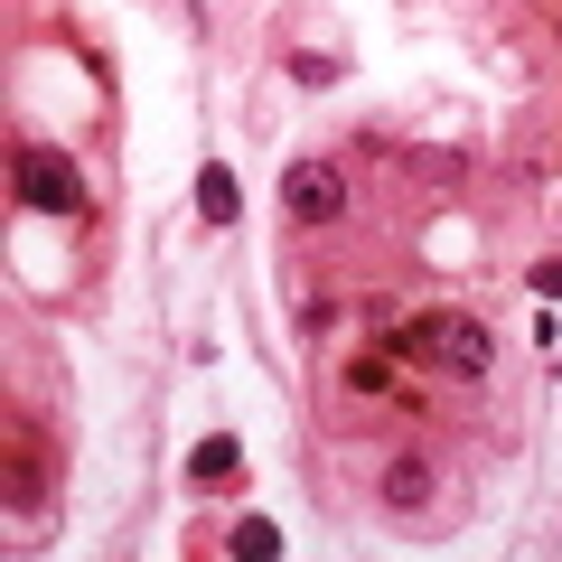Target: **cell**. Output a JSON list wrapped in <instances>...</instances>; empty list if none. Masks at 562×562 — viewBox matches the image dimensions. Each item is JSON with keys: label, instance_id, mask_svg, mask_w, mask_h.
Masks as SVG:
<instances>
[{"label": "cell", "instance_id": "cell-1", "mask_svg": "<svg viewBox=\"0 0 562 562\" xmlns=\"http://www.w3.org/2000/svg\"><path fill=\"white\" fill-rule=\"evenodd\" d=\"M403 357L450 366V375L479 384V375H487V328H469V319H413V328H403Z\"/></svg>", "mask_w": 562, "mask_h": 562}, {"label": "cell", "instance_id": "cell-2", "mask_svg": "<svg viewBox=\"0 0 562 562\" xmlns=\"http://www.w3.org/2000/svg\"><path fill=\"white\" fill-rule=\"evenodd\" d=\"M10 179H20V198H29V206H47V216H85V179L66 169V150H38V140H20Z\"/></svg>", "mask_w": 562, "mask_h": 562}, {"label": "cell", "instance_id": "cell-3", "mask_svg": "<svg viewBox=\"0 0 562 562\" xmlns=\"http://www.w3.org/2000/svg\"><path fill=\"white\" fill-rule=\"evenodd\" d=\"M281 216H291V225H338L347 216L338 160H291V169H281Z\"/></svg>", "mask_w": 562, "mask_h": 562}, {"label": "cell", "instance_id": "cell-4", "mask_svg": "<svg viewBox=\"0 0 562 562\" xmlns=\"http://www.w3.org/2000/svg\"><path fill=\"white\" fill-rule=\"evenodd\" d=\"M375 497L394 506V516H422V506H431V460H422V450H403V460H384Z\"/></svg>", "mask_w": 562, "mask_h": 562}, {"label": "cell", "instance_id": "cell-5", "mask_svg": "<svg viewBox=\"0 0 562 562\" xmlns=\"http://www.w3.org/2000/svg\"><path fill=\"white\" fill-rule=\"evenodd\" d=\"M198 216H206V225H235V216H244V188H235V169H225V160L198 169Z\"/></svg>", "mask_w": 562, "mask_h": 562}, {"label": "cell", "instance_id": "cell-6", "mask_svg": "<svg viewBox=\"0 0 562 562\" xmlns=\"http://www.w3.org/2000/svg\"><path fill=\"white\" fill-rule=\"evenodd\" d=\"M235 469H244V441H235V431H206V441L188 450V479H206V487H225Z\"/></svg>", "mask_w": 562, "mask_h": 562}, {"label": "cell", "instance_id": "cell-7", "mask_svg": "<svg viewBox=\"0 0 562 562\" xmlns=\"http://www.w3.org/2000/svg\"><path fill=\"white\" fill-rule=\"evenodd\" d=\"M225 553H235V562H272V553H281V525H272V516L225 525Z\"/></svg>", "mask_w": 562, "mask_h": 562}, {"label": "cell", "instance_id": "cell-8", "mask_svg": "<svg viewBox=\"0 0 562 562\" xmlns=\"http://www.w3.org/2000/svg\"><path fill=\"white\" fill-rule=\"evenodd\" d=\"M38 506H47V479H38V460L20 450V460H10V516H38Z\"/></svg>", "mask_w": 562, "mask_h": 562}, {"label": "cell", "instance_id": "cell-9", "mask_svg": "<svg viewBox=\"0 0 562 562\" xmlns=\"http://www.w3.org/2000/svg\"><path fill=\"white\" fill-rule=\"evenodd\" d=\"M291 76H301L310 94H319V85H338V57H319V47H310V57H291Z\"/></svg>", "mask_w": 562, "mask_h": 562}, {"label": "cell", "instance_id": "cell-10", "mask_svg": "<svg viewBox=\"0 0 562 562\" xmlns=\"http://www.w3.org/2000/svg\"><path fill=\"white\" fill-rule=\"evenodd\" d=\"M347 384H357V394H384V384H394V366H384V357H366V366H347Z\"/></svg>", "mask_w": 562, "mask_h": 562}, {"label": "cell", "instance_id": "cell-11", "mask_svg": "<svg viewBox=\"0 0 562 562\" xmlns=\"http://www.w3.org/2000/svg\"><path fill=\"white\" fill-rule=\"evenodd\" d=\"M535 291H543V301H562V254H553V262H535Z\"/></svg>", "mask_w": 562, "mask_h": 562}]
</instances>
